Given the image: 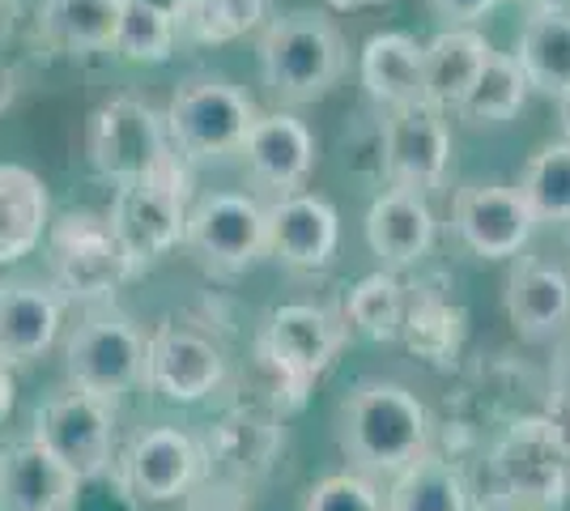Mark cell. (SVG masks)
<instances>
[{
    "instance_id": "6da1fadb",
    "label": "cell",
    "mask_w": 570,
    "mask_h": 511,
    "mask_svg": "<svg viewBox=\"0 0 570 511\" xmlns=\"http://www.w3.org/2000/svg\"><path fill=\"white\" fill-rule=\"evenodd\" d=\"M336 443L354 473L396 478L430 452V410L396 380H362L336 405Z\"/></svg>"
},
{
    "instance_id": "7a4b0ae2",
    "label": "cell",
    "mask_w": 570,
    "mask_h": 511,
    "mask_svg": "<svg viewBox=\"0 0 570 511\" xmlns=\"http://www.w3.org/2000/svg\"><path fill=\"white\" fill-rule=\"evenodd\" d=\"M345 73V39L333 22L315 13H285L264 26L261 77L268 95L303 107L333 90Z\"/></svg>"
},
{
    "instance_id": "3957f363",
    "label": "cell",
    "mask_w": 570,
    "mask_h": 511,
    "mask_svg": "<svg viewBox=\"0 0 570 511\" xmlns=\"http://www.w3.org/2000/svg\"><path fill=\"white\" fill-rule=\"evenodd\" d=\"M256 102L243 95L238 86L222 77H188L175 98H170L167 116V141L175 158L184 163H217L243 149L247 128L256 124Z\"/></svg>"
},
{
    "instance_id": "277c9868",
    "label": "cell",
    "mask_w": 570,
    "mask_h": 511,
    "mask_svg": "<svg viewBox=\"0 0 570 511\" xmlns=\"http://www.w3.org/2000/svg\"><path fill=\"white\" fill-rule=\"evenodd\" d=\"M188 209V170H184V158H170L149 179L119 184L107 222L116 230L119 247L128 252L132 268H141L184 244Z\"/></svg>"
},
{
    "instance_id": "5b68a950",
    "label": "cell",
    "mask_w": 570,
    "mask_h": 511,
    "mask_svg": "<svg viewBox=\"0 0 570 511\" xmlns=\"http://www.w3.org/2000/svg\"><path fill=\"white\" fill-rule=\"evenodd\" d=\"M494 494L528 511H558L570 494V456L553 426L541 417H520L494 448Z\"/></svg>"
},
{
    "instance_id": "8992f818",
    "label": "cell",
    "mask_w": 570,
    "mask_h": 511,
    "mask_svg": "<svg viewBox=\"0 0 570 511\" xmlns=\"http://www.w3.org/2000/svg\"><path fill=\"white\" fill-rule=\"evenodd\" d=\"M48 261L56 286L81 303L111 298L137 273L102 214H65L60 222H51Z\"/></svg>"
},
{
    "instance_id": "52a82bcc",
    "label": "cell",
    "mask_w": 570,
    "mask_h": 511,
    "mask_svg": "<svg viewBox=\"0 0 570 511\" xmlns=\"http://www.w3.org/2000/svg\"><path fill=\"white\" fill-rule=\"evenodd\" d=\"M90 163L111 184H137L175 158L163 116L141 98H111L90 120Z\"/></svg>"
},
{
    "instance_id": "ba28073f",
    "label": "cell",
    "mask_w": 570,
    "mask_h": 511,
    "mask_svg": "<svg viewBox=\"0 0 570 511\" xmlns=\"http://www.w3.org/2000/svg\"><path fill=\"white\" fill-rule=\"evenodd\" d=\"M35 443L48 452L51 461H60L77 482L98 478L111 469L116 452V414L111 401L90 396V392H65L51 396L48 405H39L35 414Z\"/></svg>"
},
{
    "instance_id": "9c48e42d",
    "label": "cell",
    "mask_w": 570,
    "mask_h": 511,
    "mask_svg": "<svg viewBox=\"0 0 570 511\" xmlns=\"http://www.w3.org/2000/svg\"><path fill=\"white\" fill-rule=\"evenodd\" d=\"M65 366L77 392L116 401L145 380V337L141 328L119 312H95L69 337Z\"/></svg>"
},
{
    "instance_id": "30bf717a",
    "label": "cell",
    "mask_w": 570,
    "mask_h": 511,
    "mask_svg": "<svg viewBox=\"0 0 570 511\" xmlns=\"http://www.w3.org/2000/svg\"><path fill=\"white\" fill-rule=\"evenodd\" d=\"M341 341H345V328L336 324L333 312L311 307V303H285L264 324L256 354L277 371V380L298 405L311 384L333 366Z\"/></svg>"
},
{
    "instance_id": "8fae6325",
    "label": "cell",
    "mask_w": 570,
    "mask_h": 511,
    "mask_svg": "<svg viewBox=\"0 0 570 511\" xmlns=\"http://www.w3.org/2000/svg\"><path fill=\"white\" fill-rule=\"evenodd\" d=\"M285 452V435L273 410L238 405L217 417L209 435L200 439V478L226 490H243L264 482Z\"/></svg>"
},
{
    "instance_id": "7c38bea8",
    "label": "cell",
    "mask_w": 570,
    "mask_h": 511,
    "mask_svg": "<svg viewBox=\"0 0 570 511\" xmlns=\"http://www.w3.org/2000/svg\"><path fill=\"white\" fill-rule=\"evenodd\" d=\"M184 244L214 268L243 273L268 252V218L264 205L247 193H209L188 209Z\"/></svg>"
},
{
    "instance_id": "4fadbf2b",
    "label": "cell",
    "mask_w": 570,
    "mask_h": 511,
    "mask_svg": "<svg viewBox=\"0 0 570 511\" xmlns=\"http://www.w3.org/2000/svg\"><path fill=\"white\" fill-rule=\"evenodd\" d=\"M452 167V128L448 116L430 102L392 111L383 124V170L404 193L426 196L443 188Z\"/></svg>"
},
{
    "instance_id": "5bb4252c",
    "label": "cell",
    "mask_w": 570,
    "mask_h": 511,
    "mask_svg": "<svg viewBox=\"0 0 570 511\" xmlns=\"http://www.w3.org/2000/svg\"><path fill=\"white\" fill-rule=\"evenodd\" d=\"M222 380H226V358L205 333L167 320L145 337V384L158 396L175 405H196L222 389Z\"/></svg>"
},
{
    "instance_id": "9a60e30c",
    "label": "cell",
    "mask_w": 570,
    "mask_h": 511,
    "mask_svg": "<svg viewBox=\"0 0 570 511\" xmlns=\"http://www.w3.org/2000/svg\"><path fill=\"white\" fill-rule=\"evenodd\" d=\"M452 226L473 256L511 261L528 247L537 218L523 205V196L507 184H464L452 196Z\"/></svg>"
},
{
    "instance_id": "2e32d148",
    "label": "cell",
    "mask_w": 570,
    "mask_h": 511,
    "mask_svg": "<svg viewBox=\"0 0 570 511\" xmlns=\"http://www.w3.org/2000/svg\"><path fill=\"white\" fill-rule=\"evenodd\" d=\"M119 482L137 503L184 499L200 482V443L179 426H149L128 443Z\"/></svg>"
},
{
    "instance_id": "e0dca14e",
    "label": "cell",
    "mask_w": 570,
    "mask_h": 511,
    "mask_svg": "<svg viewBox=\"0 0 570 511\" xmlns=\"http://www.w3.org/2000/svg\"><path fill=\"white\" fill-rule=\"evenodd\" d=\"M268 218V252L294 273H320L333 265L341 247V218L324 196L289 193L264 209Z\"/></svg>"
},
{
    "instance_id": "ac0fdd59",
    "label": "cell",
    "mask_w": 570,
    "mask_h": 511,
    "mask_svg": "<svg viewBox=\"0 0 570 511\" xmlns=\"http://www.w3.org/2000/svg\"><path fill=\"white\" fill-rule=\"evenodd\" d=\"M238 154L247 158V167L261 184L289 196L307 184L315 167V132L289 111H268V116H256V124L247 128Z\"/></svg>"
},
{
    "instance_id": "d6986e66",
    "label": "cell",
    "mask_w": 570,
    "mask_h": 511,
    "mask_svg": "<svg viewBox=\"0 0 570 511\" xmlns=\"http://www.w3.org/2000/svg\"><path fill=\"white\" fill-rule=\"evenodd\" d=\"M507 316L523 341H558L570 328V273L520 256L507 277Z\"/></svg>"
},
{
    "instance_id": "ffe728a7",
    "label": "cell",
    "mask_w": 570,
    "mask_h": 511,
    "mask_svg": "<svg viewBox=\"0 0 570 511\" xmlns=\"http://www.w3.org/2000/svg\"><path fill=\"white\" fill-rule=\"evenodd\" d=\"M60 333V298L39 282H0V358L35 363Z\"/></svg>"
},
{
    "instance_id": "44dd1931",
    "label": "cell",
    "mask_w": 570,
    "mask_h": 511,
    "mask_svg": "<svg viewBox=\"0 0 570 511\" xmlns=\"http://www.w3.org/2000/svg\"><path fill=\"white\" fill-rule=\"evenodd\" d=\"M77 478L26 439L0 452V511H69Z\"/></svg>"
},
{
    "instance_id": "7402d4cb",
    "label": "cell",
    "mask_w": 570,
    "mask_h": 511,
    "mask_svg": "<svg viewBox=\"0 0 570 511\" xmlns=\"http://www.w3.org/2000/svg\"><path fill=\"white\" fill-rule=\"evenodd\" d=\"M366 244L383 261V268L417 265L434 244V209L426 196L392 188L366 214Z\"/></svg>"
},
{
    "instance_id": "603a6c76",
    "label": "cell",
    "mask_w": 570,
    "mask_h": 511,
    "mask_svg": "<svg viewBox=\"0 0 570 511\" xmlns=\"http://www.w3.org/2000/svg\"><path fill=\"white\" fill-rule=\"evenodd\" d=\"M357 77L366 95L387 111H401L413 102H426V77H422V43L404 30H383L362 43Z\"/></svg>"
},
{
    "instance_id": "cb8c5ba5",
    "label": "cell",
    "mask_w": 570,
    "mask_h": 511,
    "mask_svg": "<svg viewBox=\"0 0 570 511\" xmlns=\"http://www.w3.org/2000/svg\"><path fill=\"white\" fill-rule=\"evenodd\" d=\"M494 56V48L476 35L473 26H448L422 48V77H426V102L439 107L443 116H452L464 102V95L473 90V81L481 77L485 60Z\"/></svg>"
},
{
    "instance_id": "d4e9b609",
    "label": "cell",
    "mask_w": 570,
    "mask_h": 511,
    "mask_svg": "<svg viewBox=\"0 0 570 511\" xmlns=\"http://www.w3.org/2000/svg\"><path fill=\"white\" fill-rule=\"evenodd\" d=\"M51 200L30 167L0 163V265H18L48 239Z\"/></svg>"
},
{
    "instance_id": "484cf974",
    "label": "cell",
    "mask_w": 570,
    "mask_h": 511,
    "mask_svg": "<svg viewBox=\"0 0 570 511\" xmlns=\"http://www.w3.org/2000/svg\"><path fill=\"white\" fill-rule=\"evenodd\" d=\"M515 65H520L528 90L558 98L570 90V9H537L528 13L515 43Z\"/></svg>"
},
{
    "instance_id": "4316f807",
    "label": "cell",
    "mask_w": 570,
    "mask_h": 511,
    "mask_svg": "<svg viewBox=\"0 0 570 511\" xmlns=\"http://www.w3.org/2000/svg\"><path fill=\"white\" fill-rule=\"evenodd\" d=\"M387 511H473V490L464 482V473L452 461L439 456H417L401 469L387 490Z\"/></svg>"
},
{
    "instance_id": "83f0119b",
    "label": "cell",
    "mask_w": 570,
    "mask_h": 511,
    "mask_svg": "<svg viewBox=\"0 0 570 511\" xmlns=\"http://www.w3.org/2000/svg\"><path fill=\"white\" fill-rule=\"evenodd\" d=\"M124 0H43L39 30L60 51H111Z\"/></svg>"
},
{
    "instance_id": "f1b7e54d",
    "label": "cell",
    "mask_w": 570,
    "mask_h": 511,
    "mask_svg": "<svg viewBox=\"0 0 570 511\" xmlns=\"http://www.w3.org/2000/svg\"><path fill=\"white\" fill-rule=\"evenodd\" d=\"M528 102V81H523L515 56L507 51H494L485 60L481 77L473 81V90L464 95V102L455 107V116L473 128H485V124H511L523 111Z\"/></svg>"
},
{
    "instance_id": "f546056e",
    "label": "cell",
    "mask_w": 570,
    "mask_h": 511,
    "mask_svg": "<svg viewBox=\"0 0 570 511\" xmlns=\"http://www.w3.org/2000/svg\"><path fill=\"white\" fill-rule=\"evenodd\" d=\"M404 286L392 268L366 273L345 298V324L366 341H396L404 320Z\"/></svg>"
},
{
    "instance_id": "4dcf8cb0",
    "label": "cell",
    "mask_w": 570,
    "mask_h": 511,
    "mask_svg": "<svg viewBox=\"0 0 570 511\" xmlns=\"http://www.w3.org/2000/svg\"><path fill=\"white\" fill-rule=\"evenodd\" d=\"M515 193L523 196V205L532 209L537 226L541 222H570V141H549L541 146L528 167L520 175V188Z\"/></svg>"
},
{
    "instance_id": "1f68e13d",
    "label": "cell",
    "mask_w": 570,
    "mask_h": 511,
    "mask_svg": "<svg viewBox=\"0 0 570 511\" xmlns=\"http://www.w3.org/2000/svg\"><path fill=\"white\" fill-rule=\"evenodd\" d=\"M264 13H268L264 0H184L175 26H179V39L217 48L252 35L264 22Z\"/></svg>"
},
{
    "instance_id": "d6a6232c",
    "label": "cell",
    "mask_w": 570,
    "mask_h": 511,
    "mask_svg": "<svg viewBox=\"0 0 570 511\" xmlns=\"http://www.w3.org/2000/svg\"><path fill=\"white\" fill-rule=\"evenodd\" d=\"M175 43H179L175 18L149 9V4H132V0L119 4L116 39H111V51H116L119 60H132V65H163V60H170Z\"/></svg>"
},
{
    "instance_id": "836d02e7",
    "label": "cell",
    "mask_w": 570,
    "mask_h": 511,
    "mask_svg": "<svg viewBox=\"0 0 570 511\" xmlns=\"http://www.w3.org/2000/svg\"><path fill=\"white\" fill-rule=\"evenodd\" d=\"M303 511H387L383 508L380 487L366 473H333L324 482H315L303 499Z\"/></svg>"
},
{
    "instance_id": "e575fe53",
    "label": "cell",
    "mask_w": 570,
    "mask_h": 511,
    "mask_svg": "<svg viewBox=\"0 0 570 511\" xmlns=\"http://www.w3.org/2000/svg\"><path fill=\"white\" fill-rule=\"evenodd\" d=\"M546 422L553 426V435H558V443L567 448V456H570V341H562V345H558L553 366H549Z\"/></svg>"
},
{
    "instance_id": "d590c367",
    "label": "cell",
    "mask_w": 570,
    "mask_h": 511,
    "mask_svg": "<svg viewBox=\"0 0 570 511\" xmlns=\"http://www.w3.org/2000/svg\"><path fill=\"white\" fill-rule=\"evenodd\" d=\"M132 503H137V499L124 490V482H119V478H111V482H107V473H98V478L77 482L69 511H132Z\"/></svg>"
},
{
    "instance_id": "8d00e7d4",
    "label": "cell",
    "mask_w": 570,
    "mask_h": 511,
    "mask_svg": "<svg viewBox=\"0 0 570 511\" xmlns=\"http://www.w3.org/2000/svg\"><path fill=\"white\" fill-rule=\"evenodd\" d=\"M184 511H247L243 494L226 487H214V482H200L184 494Z\"/></svg>"
},
{
    "instance_id": "74e56055",
    "label": "cell",
    "mask_w": 570,
    "mask_h": 511,
    "mask_svg": "<svg viewBox=\"0 0 570 511\" xmlns=\"http://www.w3.org/2000/svg\"><path fill=\"white\" fill-rule=\"evenodd\" d=\"M494 4H499V0H430V9H434L439 18H448L452 26L481 22V18H485Z\"/></svg>"
},
{
    "instance_id": "f35d334b",
    "label": "cell",
    "mask_w": 570,
    "mask_h": 511,
    "mask_svg": "<svg viewBox=\"0 0 570 511\" xmlns=\"http://www.w3.org/2000/svg\"><path fill=\"white\" fill-rule=\"evenodd\" d=\"M13 396H18V384H13V371H9V363L0 358V422L9 417V410H13Z\"/></svg>"
},
{
    "instance_id": "ab89813d",
    "label": "cell",
    "mask_w": 570,
    "mask_h": 511,
    "mask_svg": "<svg viewBox=\"0 0 570 511\" xmlns=\"http://www.w3.org/2000/svg\"><path fill=\"white\" fill-rule=\"evenodd\" d=\"M132 4H149V9H158L167 18H179V9H184V0H132Z\"/></svg>"
},
{
    "instance_id": "60d3db41",
    "label": "cell",
    "mask_w": 570,
    "mask_h": 511,
    "mask_svg": "<svg viewBox=\"0 0 570 511\" xmlns=\"http://www.w3.org/2000/svg\"><path fill=\"white\" fill-rule=\"evenodd\" d=\"M341 13H357V9H375V4H387V0H328Z\"/></svg>"
},
{
    "instance_id": "b9f144b4",
    "label": "cell",
    "mask_w": 570,
    "mask_h": 511,
    "mask_svg": "<svg viewBox=\"0 0 570 511\" xmlns=\"http://www.w3.org/2000/svg\"><path fill=\"white\" fill-rule=\"evenodd\" d=\"M473 511H528V508H520V503H511V499H499V494H494L485 508H473Z\"/></svg>"
},
{
    "instance_id": "7bdbcfd3",
    "label": "cell",
    "mask_w": 570,
    "mask_h": 511,
    "mask_svg": "<svg viewBox=\"0 0 570 511\" xmlns=\"http://www.w3.org/2000/svg\"><path fill=\"white\" fill-rule=\"evenodd\" d=\"M515 4H523L528 13H537V9H562L567 0H515Z\"/></svg>"
},
{
    "instance_id": "ee69618b",
    "label": "cell",
    "mask_w": 570,
    "mask_h": 511,
    "mask_svg": "<svg viewBox=\"0 0 570 511\" xmlns=\"http://www.w3.org/2000/svg\"><path fill=\"white\" fill-rule=\"evenodd\" d=\"M558 116H562V132H567V141H570V90L558 95Z\"/></svg>"
},
{
    "instance_id": "f6af8a7d",
    "label": "cell",
    "mask_w": 570,
    "mask_h": 511,
    "mask_svg": "<svg viewBox=\"0 0 570 511\" xmlns=\"http://www.w3.org/2000/svg\"><path fill=\"white\" fill-rule=\"evenodd\" d=\"M9 95H13V81H9V77L0 73V107H4V102H9Z\"/></svg>"
},
{
    "instance_id": "bcb514c9",
    "label": "cell",
    "mask_w": 570,
    "mask_h": 511,
    "mask_svg": "<svg viewBox=\"0 0 570 511\" xmlns=\"http://www.w3.org/2000/svg\"><path fill=\"white\" fill-rule=\"evenodd\" d=\"M4 4H9V0H0V13H4Z\"/></svg>"
}]
</instances>
